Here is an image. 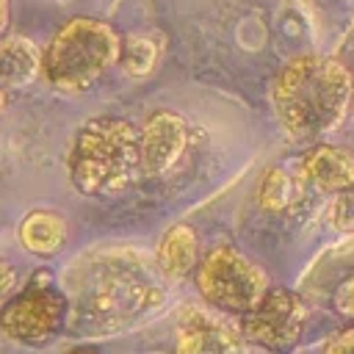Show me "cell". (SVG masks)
<instances>
[{"label":"cell","mask_w":354,"mask_h":354,"mask_svg":"<svg viewBox=\"0 0 354 354\" xmlns=\"http://www.w3.org/2000/svg\"><path fill=\"white\" fill-rule=\"evenodd\" d=\"M158 277L133 254H105L86 266L75 282L69 326L105 335L130 326L163 304Z\"/></svg>","instance_id":"1"},{"label":"cell","mask_w":354,"mask_h":354,"mask_svg":"<svg viewBox=\"0 0 354 354\" xmlns=\"http://www.w3.org/2000/svg\"><path fill=\"white\" fill-rule=\"evenodd\" d=\"M351 72L326 55L293 58L274 83V108L285 130L296 138H315L332 130L351 100Z\"/></svg>","instance_id":"2"},{"label":"cell","mask_w":354,"mask_h":354,"mask_svg":"<svg viewBox=\"0 0 354 354\" xmlns=\"http://www.w3.org/2000/svg\"><path fill=\"white\" fill-rule=\"evenodd\" d=\"M66 166L80 194L113 196L124 191L141 169L138 133L116 116L91 119L75 133Z\"/></svg>","instance_id":"3"},{"label":"cell","mask_w":354,"mask_h":354,"mask_svg":"<svg viewBox=\"0 0 354 354\" xmlns=\"http://www.w3.org/2000/svg\"><path fill=\"white\" fill-rule=\"evenodd\" d=\"M119 50L122 41L111 25L77 17L53 36L41 64L44 77L61 91H83L119 58Z\"/></svg>","instance_id":"4"},{"label":"cell","mask_w":354,"mask_h":354,"mask_svg":"<svg viewBox=\"0 0 354 354\" xmlns=\"http://www.w3.org/2000/svg\"><path fill=\"white\" fill-rule=\"evenodd\" d=\"M196 285L213 307L243 315L254 310L268 293L266 274L232 246H216L205 254L196 274Z\"/></svg>","instance_id":"5"},{"label":"cell","mask_w":354,"mask_h":354,"mask_svg":"<svg viewBox=\"0 0 354 354\" xmlns=\"http://www.w3.org/2000/svg\"><path fill=\"white\" fill-rule=\"evenodd\" d=\"M66 310V296L53 288L50 274L36 271L25 290L3 304L0 329L19 343H44L58 332Z\"/></svg>","instance_id":"6"},{"label":"cell","mask_w":354,"mask_h":354,"mask_svg":"<svg viewBox=\"0 0 354 354\" xmlns=\"http://www.w3.org/2000/svg\"><path fill=\"white\" fill-rule=\"evenodd\" d=\"M304 318V301L285 288H274L260 299L254 310L243 315L241 332L254 346H263L274 354H285L299 343Z\"/></svg>","instance_id":"7"},{"label":"cell","mask_w":354,"mask_h":354,"mask_svg":"<svg viewBox=\"0 0 354 354\" xmlns=\"http://www.w3.org/2000/svg\"><path fill=\"white\" fill-rule=\"evenodd\" d=\"M188 144V127L185 122L171 111H158L147 119L144 130L138 133L141 147V169L152 177L166 174Z\"/></svg>","instance_id":"8"},{"label":"cell","mask_w":354,"mask_h":354,"mask_svg":"<svg viewBox=\"0 0 354 354\" xmlns=\"http://www.w3.org/2000/svg\"><path fill=\"white\" fill-rule=\"evenodd\" d=\"M174 354H243L241 335L205 310H188L177 324Z\"/></svg>","instance_id":"9"},{"label":"cell","mask_w":354,"mask_h":354,"mask_svg":"<svg viewBox=\"0 0 354 354\" xmlns=\"http://www.w3.org/2000/svg\"><path fill=\"white\" fill-rule=\"evenodd\" d=\"M301 174L324 194H340L354 183V155L348 149L321 144L301 160Z\"/></svg>","instance_id":"10"},{"label":"cell","mask_w":354,"mask_h":354,"mask_svg":"<svg viewBox=\"0 0 354 354\" xmlns=\"http://www.w3.org/2000/svg\"><path fill=\"white\" fill-rule=\"evenodd\" d=\"M41 69L39 47L30 39H0V91L28 86Z\"/></svg>","instance_id":"11"},{"label":"cell","mask_w":354,"mask_h":354,"mask_svg":"<svg viewBox=\"0 0 354 354\" xmlns=\"http://www.w3.org/2000/svg\"><path fill=\"white\" fill-rule=\"evenodd\" d=\"M196 263V232L188 224L171 227L158 246V271L166 277H183Z\"/></svg>","instance_id":"12"},{"label":"cell","mask_w":354,"mask_h":354,"mask_svg":"<svg viewBox=\"0 0 354 354\" xmlns=\"http://www.w3.org/2000/svg\"><path fill=\"white\" fill-rule=\"evenodd\" d=\"M64 238H66L64 218L55 213H47V210L30 213L19 227V241L33 254H55L61 249Z\"/></svg>","instance_id":"13"},{"label":"cell","mask_w":354,"mask_h":354,"mask_svg":"<svg viewBox=\"0 0 354 354\" xmlns=\"http://www.w3.org/2000/svg\"><path fill=\"white\" fill-rule=\"evenodd\" d=\"M158 58H160V36H155V33H136L122 41L119 61L127 75L141 77V75L152 72Z\"/></svg>","instance_id":"14"},{"label":"cell","mask_w":354,"mask_h":354,"mask_svg":"<svg viewBox=\"0 0 354 354\" xmlns=\"http://www.w3.org/2000/svg\"><path fill=\"white\" fill-rule=\"evenodd\" d=\"M290 202V180L282 169H268L260 183V205L266 210H282Z\"/></svg>","instance_id":"15"},{"label":"cell","mask_w":354,"mask_h":354,"mask_svg":"<svg viewBox=\"0 0 354 354\" xmlns=\"http://www.w3.org/2000/svg\"><path fill=\"white\" fill-rule=\"evenodd\" d=\"M332 224L343 232H354V183L335 194L332 202Z\"/></svg>","instance_id":"16"},{"label":"cell","mask_w":354,"mask_h":354,"mask_svg":"<svg viewBox=\"0 0 354 354\" xmlns=\"http://www.w3.org/2000/svg\"><path fill=\"white\" fill-rule=\"evenodd\" d=\"M335 310L340 315H346V318H354V277H348L337 288V293H335Z\"/></svg>","instance_id":"17"},{"label":"cell","mask_w":354,"mask_h":354,"mask_svg":"<svg viewBox=\"0 0 354 354\" xmlns=\"http://www.w3.org/2000/svg\"><path fill=\"white\" fill-rule=\"evenodd\" d=\"M324 354H354V329H343L337 332L329 343Z\"/></svg>","instance_id":"18"},{"label":"cell","mask_w":354,"mask_h":354,"mask_svg":"<svg viewBox=\"0 0 354 354\" xmlns=\"http://www.w3.org/2000/svg\"><path fill=\"white\" fill-rule=\"evenodd\" d=\"M14 282H17V271L11 268V263L0 260V293L11 290V288H14Z\"/></svg>","instance_id":"19"},{"label":"cell","mask_w":354,"mask_h":354,"mask_svg":"<svg viewBox=\"0 0 354 354\" xmlns=\"http://www.w3.org/2000/svg\"><path fill=\"white\" fill-rule=\"evenodd\" d=\"M8 25V0H0V33Z\"/></svg>","instance_id":"20"},{"label":"cell","mask_w":354,"mask_h":354,"mask_svg":"<svg viewBox=\"0 0 354 354\" xmlns=\"http://www.w3.org/2000/svg\"><path fill=\"white\" fill-rule=\"evenodd\" d=\"M72 354H94V351H88V348H77V351H72Z\"/></svg>","instance_id":"21"},{"label":"cell","mask_w":354,"mask_h":354,"mask_svg":"<svg viewBox=\"0 0 354 354\" xmlns=\"http://www.w3.org/2000/svg\"><path fill=\"white\" fill-rule=\"evenodd\" d=\"M0 111H3V91H0Z\"/></svg>","instance_id":"22"}]
</instances>
